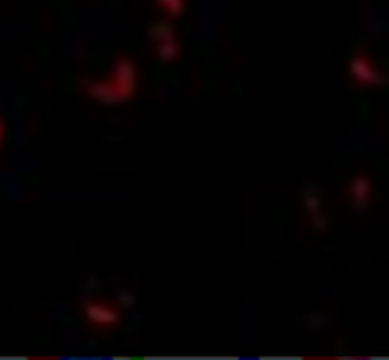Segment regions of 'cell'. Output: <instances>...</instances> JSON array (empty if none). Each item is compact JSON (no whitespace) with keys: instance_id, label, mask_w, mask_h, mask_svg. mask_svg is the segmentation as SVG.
<instances>
[{"instance_id":"cell-1","label":"cell","mask_w":389,"mask_h":360,"mask_svg":"<svg viewBox=\"0 0 389 360\" xmlns=\"http://www.w3.org/2000/svg\"><path fill=\"white\" fill-rule=\"evenodd\" d=\"M113 86L117 90L119 98L125 102L128 98H133L136 92V65L133 60L121 59L115 67V78H113Z\"/></svg>"},{"instance_id":"cell-2","label":"cell","mask_w":389,"mask_h":360,"mask_svg":"<svg viewBox=\"0 0 389 360\" xmlns=\"http://www.w3.org/2000/svg\"><path fill=\"white\" fill-rule=\"evenodd\" d=\"M84 314L92 326L110 327L119 324L121 314L107 304H95V302H84Z\"/></svg>"},{"instance_id":"cell-3","label":"cell","mask_w":389,"mask_h":360,"mask_svg":"<svg viewBox=\"0 0 389 360\" xmlns=\"http://www.w3.org/2000/svg\"><path fill=\"white\" fill-rule=\"evenodd\" d=\"M350 74L358 82L366 84V86H376V84L383 82L380 72L374 69L372 65H370V60L366 59V57H356V59H352V62H350Z\"/></svg>"},{"instance_id":"cell-4","label":"cell","mask_w":389,"mask_h":360,"mask_svg":"<svg viewBox=\"0 0 389 360\" xmlns=\"http://www.w3.org/2000/svg\"><path fill=\"white\" fill-rule=\"evenodd\" d=\"M350 193H352V206L358 215H362L368 211L370 206V193H372V185H370V180L364 178V175H358L355 178V181L350 183Z\"/></svg>"},{"instance_id":"cell-5","label":"cell","mask_w":389,"mask_h":360,"mask_svg":"<svg viewBox=\"0 0 389 360\" xmlns=\"http://www.w3.org/2000/svg\"><path fill=\"white\" fill-rule=\"evenodd\" d=\"M86 90L92 95L95 102L103 103V105H115V103H123L119 98L117 90L113 86V82H86Z\"/></svg>"},{"instance_id":"cell-6","label":"cell","mask_w":389,"mask_h":360,"mask_svg":"<svg viewBox=\"0 0 389 360\" xmlns=\"http://www.w3.org/2000/svg\"><path fill=\"white\" fill-rule=\"evenodd\" d=\"M302 201H304V206L308 208L310 215H315V213H322V189L317 185H308L302 193Z\"/></svg>"},{"instance_id":"cell-7","label":"cell","mask_w":389,"mask_h":360,"mask_svg":"<svg viewBox=\"0 0 389 360\" xmlns=\"http://www.w3.org/2000/svg\"><path fill=\"white\" fill-rule=\"evenodd\" d=\"M179 57V47L173 39H168V41H160V47H158V59L161 62H171Z\"/></svg>"},{"instance_id":"cell-8","label":"cell","mask_w":389,"mask_h":360,"mask_svg":"<svg viewBox=\"0 0 389 360\" xmlns=\"http://www.w3.org/2000/svg\"><path fill=\"white\" fill-rule=\"evenodd\" d=\"M150 37H154L156 41H168V39H173V29L169 26L168 22H158L150 27Z\"/></svg>"},{"instance_id":"cell-9","label":"cell","mask_w":389,"mask_h":360,"mask_svg":"<svg viewBox=\"0 0 389 360\" xmlns=\"http://www.w3.org/2000/svg\"><path fill=\"white\" fill-rule=\"evenodd\" d=\"M160 2L173 14V16H178V14L183 12V0H160Z\"/></svg>"},{"instance_id":"cell-10","label":"cell","mask_w":389,"mask_h":360,"mask_svg":"<svg viewBox=\"0 0 389 360\" xmlns=\"http://www.w3.org/2000/svg\"><path fill=\"white\" fill-rule=\"evenodd\" d=\"M135 294L131 291H123L121 294H119V304L123 306V308H131V306H135Z\"/></svg>"},{"instance_id":"cell-11","label":"cell","mask_w":389,"mask_h":360,"mask_svg":"<svg viewBox=\"0 0 389 360\" xmlns=\"http://www.w3.org/2000/svg\"><path fill=\"white\" fill-rule=\"evenodd\" d=\"M312 224H313V230L323 232L325 228H327V220H325V216H323L322 213H315V215H312Z\"/></svg>"},{"instance_id":"cell-12","label":"cell","mask_w":389,"mask_h":360,"mask_svg":"<svg viewBox=\"0 0 389 360\" xmlns=\"http://www.w3.org/2000/svg\"><path fill=\"white\" fill-rule=\"evenodd\" d=\"M0 140H2V125H0Z\"/></svg>"}]
</instances>
